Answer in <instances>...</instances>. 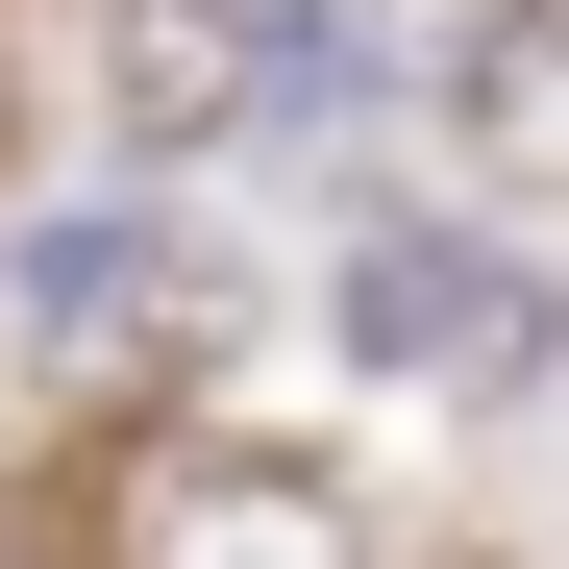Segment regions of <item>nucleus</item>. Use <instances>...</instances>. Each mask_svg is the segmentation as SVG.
Segmentation results:
<instances>
[{
  "label": "nucleus",
  "mask_w": 569,
  "mask_h": 569,
  "mask_svg": "<svg viewBox=\"0 0 569 569\" xmlns=\"http://www.w3.org/2000/svg\"><path fill=\"white\" fill-rule=\"evenodd\" d=\"M322 322H347V371H421V397H545L569 371V272L496 248V223H371L322 272Z\"/></svg>",
  "instance_id": "obj_1"
},
{
  "label": "nucleus",
  "mask_w": 569,
  "mask_h": 569,
  "mask_svg": "<svg viewBox=\"0 0 569 569\" xmlns=\"http://www.w3.org/2000/svg\"><path fill=\"white\" fill-rule=\"evenodd\" d=\"M199 322H223V248L173 223V199L26 223V347H50V371H124V347H199Z\"/></svg>",
  "instance_id": "obj_2"
},
{
  "label": "nucleus",
  "mask_w": 569,
  "mask_h": 569,
  "mask_svg": "<svg viewBox=\"0 0 569 569\" xmlns=\"http://www.w3.org/2000/svg\"><path fill=\"white\" fill-rule=\"evenodd\" d=\"M124 569H347V496L298 446H173L124 496Z\"/></svg>",
  "instance_id": "obj_3"
},
{
  "label": "nucleus",
  "mask_w": 569,
  "mask_h": 569,
  "mask_svg": "<svg viewBox=\"0 0 569 569\" xmlns=\"http://www.w3.org/2000/svg\"><path fill=\"white\" fill-rule=\"evenodd\" d=\"M272 26H298V0H100V100H124V149L248 124V100H272Z\"/></svg>",
  "instance_id": "obj_4"
},
{
  "label": "nucleus",
  "mask_w": 569,
  "mask_h": 569,
  "mask_svg": "<svg viewBox=\"0 0 569 569\" xmlns=\"http://www.w3.org/2000/svg\"><path fill=\"white\" fill-rule=\"evenodd\" d=\"M446 100H470V149H496L520 199H569V0H470Z\"/></svg>",
  "instance_id": "obj_5"
}]
</instances>
